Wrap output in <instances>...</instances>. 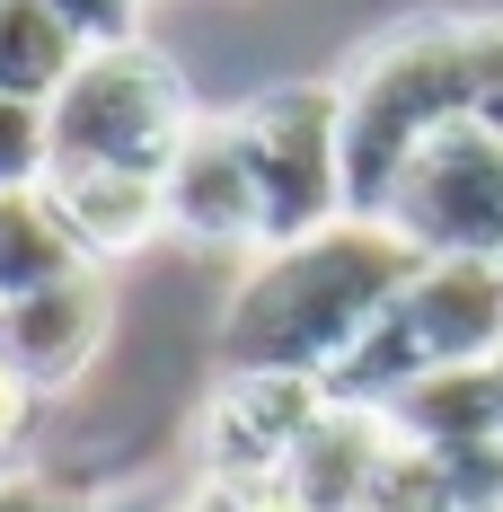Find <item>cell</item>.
Returning <instances> with one entry per match:
<instances>
[{
  "mask_svg": "<svg viewBox=\"0 0 503 512\" xmlns=\"http://www.w3.org/2000/svg\"><path fill=\"white\" fill-rule=\"evenodd\" d=\"M424 256L380 212H353L318 239L248 256L230 301L212 318V371H283V380H336L380 309L415 283Z\"/></svg>",
  "mask_w": 503,
  "mask_h": 512,
  "instance_id": "1",
  "label": "cell"
},
{
  "mask_svg": "<svg viewBox=\"0 0 503 512\" xmlns=\"http://www.w3.org/2000/svg\"><path fill=\"white\" fill-rule=\"evenodd\" d=\"M345 106V186L353 212H380V195L406 177L442 124L468 115V71H459V18H398L380 45L336 80Z\"/></svg>",
  "mask_w": 503,
  "mask_h": 512,
  "instance_id": "2",
  "label": "cell"
},
{
  "mask_svg": "<svg viewBox=\"0 0 503 512\" xmlns=\"http://www.w3.org/2000/svg\"><path fill=\"white\" fill-rule=\"evenodd\" d=\"M195 124H203L195 80L151 36L89 45L45 106L53 168H115V177H168V159L195 142Z\"/></svg>",
  "mask_w": 503,
  "mask_h": 512,
  "instance_id": "3",
  "label": "cell"
},
{
  "mask_svg": "<svg viewBox=\"0 0 503 512\" xmlns=\"http://www.w3.org/2000/svg\"><path fill=\"white\" fill-rule=\"evenodd\" d=\"M503 354V265H468V256H424L415 283L380 309V327L362 336V354L327 380V398L345 407H389L424 380L451 371H486Z\"/></svg>",
  "mask_w": 503,
  "mask_h": 512,
  "instance_id": "4",
  "label": "cell"
},
{
  "mask_svg": "<svg viewBox=\"0 0 503 512\" xmlns=\"http://www.w3.org/2000/svg\"><path fill=\"white\" fill-rule=\"evenodd\" d=\"M230 124H239V151H248L265 248H292V239H318V230L353 221L336 80H274V89H256L248 106H230Z\"/></svg>",
  "mask_w": 503,
  "mask_h": 512,
  "instance_id": "5",
  "label": "cell"
},
{
  "mask_svg": "<svg viewBox=\"0 0 503 512\" xmlns=\"http://www.w3.org/2000/svg\"><path fill=\"white\" fill-rule=\"evenodd\" d=\"M380 221L415 256H468L503 265V142L486 124H442L424 151L406 159V177L380 195Z\"/></svg>",
  "mask_w": 503,
  "mask_h": 512,
  "instance_id": "6",
  "label": "cell"
},
{
  "mask_svg": "<svg viewBox=\"0 0 503 512\" xmlns=\"http://www.w3.org/2000/svg\"><path fill=\"white\" fill-rule=\"evenodd\" d=\"M327 415V380H283V371H221L203 398V486H256L283 477L301 433Z\"/></svg>",
  "mask_w": 503,
  "mask_h": 512,
  "instance_id": "7",
  "label": "cell"
},
{
  "mask_svg": "<svg viewBox=\"0 0 503 512\" xmlns=\"http://www.w3.org/2000/svg\"><path fill=\"white\" fill-rule=\"evenodd\" d=\"M159 204H168V239H186L203 256H256V186H248V151H239V124L230 115H203L195 142L168 159L159 177Z\"/></svg>",
  "mask_w": 503,
  "mask_h": 512,
  "instance_id": "8",
  "label": "cell"
},
{
  "mask_svg": "<svg viewBox=\"0 0 503 512\" xmlns=\"http://www.w3.org/2000/svg\"><path fill=\"white\" fill-rule=\"evenodd\" d=\"M106 318H115L106 274L80 265V274H62L45 292H27V301H0V362H9L36 398H53V389H71V380L98 362Z\"/></svg>",
  "mask_w": 503,
  "mask_h": 512,
  "instance_id": "9",
  "label": "cell"
},
{
  "mask_svg": "<svg viewBox=\"0 0 503 512\" xmlns=\"http://www.w3.org/2000/svg\"><path fill=\"white\" fill-rule=\"evenodd\" d=\"M389 451H398V433H389V415H380V407L327 398V415L309 424L301 451L283 460V486H292V504H301V512H371L380 477H389Z\"/></svg>",
  "mask_w": 503,
  "mask_h": 512,
  "instance_id": "10",
  "label": "cell"
},
{
  "mask_svg": "<svg viewBox=\"0 0 503 512\" xmlns=\"http://www.w3.org/2000/svg\"><path fill=\"white\" fill-rule=\"evenodd\" d=\"M53 212H62V230H71V248L89 256V265H115V256L151 248L168 239V204H159V177H115V168H53L45 177Z\"/></svg>",
  "mask_w": 503,
  "mask_h": 512,
  "instance_id": "11",
  "label": "cell"
},
{
  "mask_svg": "<svg viewBox=\"0 0 503 512\" xmlns=\"http://www.w3.org/2000/svg\"><path fill=\"white\" fill-rule=\"evenodd\" d=\"M89 256L71 248V230H62V212L53 195H0V301H27V292H45L62 274H80Z\"/></svg>",
  "mask_w": 503,
  "mask_h": 512,
  "instance_id": "12",
  "label": "cell"
},
{
  "mask_svg": "<svg viewBox=\"0 0 503 512\" xmlns=\"http://www.w3.org/2000/svg\"><path fill=\"white\" fill-rule=\"evenodd\" d=\"M80 36L45 18L36 0H0V98L18 106H53V89L71 80V62H80Z\"/></svg>",
  "mask_w": 503,
  "mask_h": 512,
  "instance_id": "13",
  "label": "cell"
},
{
  "mask_svg": "<svg viewBox=\"0 0 503 512\" xmlns=\"http://www.w3.org/2000/svg\"><path fill=\"white\" fill-rule=\"evenodd\" d=\"M45 177H53V133H45V106L0 98V195H36Z\"/></svg>",
  "mask_w": 503,
  "mask_h": 512,
  "instance_id": "14",
  "label": "cell"
},
{
  "mask_svg": "<svg viewBox=\"0 0 503 512\" xmlns=\"http://www.w3.org/2000/svg\"><path fill=\"white\" fill-rule=\"evenodd\" d=\"M459 71H468V124L503 142V18H459Z\"/></svg>",
  "mask_w": 503,
  "mask_h": 512,
  "instance_id": "15",
  "label": "cell"
},
{
  "mask_svg": "<svg viewBox=\"0 0 503 512\" xmlns=\"http://www.w3.org/2000/svg\"><path fill=\"white\" fill-rule=\"evenodd\" d=\"M36 9H45V18H62L80 45H133L151 0H36Z\"/></svg>",
  "mask_w": 503,
  "mask_h": 512,
  "instance_id": "16",
  "label": "cell"
},
{
  "mask_svg": "<svg viewBox=\"0 0 503 512\" xmlns=\"http://www.w3.org/2000/svg\"><path fill=\"white\" fill-rule=\"evenodd\" d=\"M0 512H98L89 486H71V477H53V468H0Z\"/></svg>",
  "mask_w": 503,
  "mask_h": 512,
  "instance_id": "17",
  "label": "cell"
},
{
  "mask_svg": "<svg viewBox=\"0 0 503 512\" xmlns=\"http://www.w3.org/2000/svg\"><path fill=\"white\" fill-rule=\"evenodd\" d=\"M36 407H45V398H36V389H27V380H18V371L0 362V468H9V451L27 442V424H36Z\"/></svg>",
  "mask_w": 503,
  "mask_h": 512,
  "instance_id": "18",
  "label": "cell"
},
{
  "mask_svg": "<svg viewBox=\"0 0 503 512\" xmlns=\"http://www.w3.org/2000/svg\"><path fill=\"white\" fill-rule=\"evenodd\" d=\"M212 495H221V512H301L283 477H256V486H212Z\"/></svg>",
  "mask_w": 503,
  "mask_h": 512,
  "instance_id": "19",
  "label": "cell"
},
{
  "mask_svg": "<svg viewBox=\"0 0 503 512\" xmlns=\"http://www.w3.org/2000/svg\"><path fill=\"white\" fill-rule=\"evenodd\" d=\"M495 442H503V354H495Z\"/></svg>",
  "mask_w": 503,
  "mask_h": 512,
  "instance_id": "20",
  "label": "cell"
},
{
  "mask_svg": "<svg viewBox=\"0 0 503 512\" xmlns=\"http://www.w3.org/2000/svg\"><path fill=\"white\" fill-rule=\"evenodd\" d=\"M186 512H221V495H212V486H203V495H195V504H186Z\"/></svg>",
  "mask_w": 503,
  "mask_h": 512,
  "instance_id": "21",
  "label": "cell"
}]
</instances>
